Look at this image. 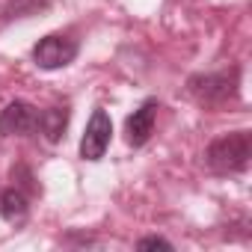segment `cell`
<instances>
[{"label":"cell","mask_w":252,"mask_h":252,"mask_svg":"<svg viewBox=\"0 0 252 252\" xmlns=\"http://www.w3.org/2000/svg\"><path fill=\"white\" fill-rule=\"evenodd\" d=\"M187 95L208 110L225 107L240 95V65H228L220 71H199L187 77Z\"/></svg>","instance_id":"cell-1"},{"label":"cell","mask_w":252,"mask_h":252,"mask_svg":"<svg viewBox=\"0 0 252 252\" xmlns=\"http://www.w3.org/2000/svg\"><path fill=\"white\" fill-rule=\"evenodd\" d=\"M249 158H252V134L246 128L222 134L211 140L205 149V166L214 175H240L249 169Z\"/></svg>","instance_id":"cell-2"},{"label":"cell","mask_w":252,"mask_h":252,"mask_svg":"<svg viewBox=\"0 0 252 252\" xmlns=\"http://www.w3.org/2000/svg\"><path fill=\"white\" fill-rule=\"evenodd\" d=\"M77 51L80 45L65 36V33H48L45 39H39L33 45V63L42 68V71H57V68H65L77 60Z\"/></svg>","instance_id":"cell-3"},{"label":"cell","mask_w":252,"mask_h":252,"mask_svg":"<svg viewBox=\"0 0 252 252\" xmlns=\"http://www.w3.org/2000/svg\"><path fill=\"white\" fill-rule=\"evenodd\" d=\"M110 140H113V122H110L104 107H95L89 122H86V131L80 137V158L89 163L101 160L110 149Z\"/></svg>","instance_id":"cell-4"},{"label":"cell","mask_w":252,"mask_h":252,"mask_svg":"<svg viewBox=\"0 0 252 252\" xmlns=\"http://www.w3.org/2000/svg\"><path fill=\"white\" fill-rule=\"evenodd\" d=\"M39 110L27 101H9L0 110V137H36Z\"/></svg>","instance_id":"cell-5"},{"label":"cell","mask_w":252,"mask_h":252,"mask_svg":"<svg viewBox=\"0 0 252 252\" xmlns=\"http://www.w3.org/2000/svg\"><path fill=\"white\" fill-rule=\"evenodd\" d=\"M158 98H146L128 119H125V143H128L131 149H143L152 134H155V119H158Z\"/></svg>","instance_id":"cell-6"},{"label":"cell","mask_w":252,"mask_h":252,"mask_svg":"<svg viewBox=\"0 0 252 252\" xmlns=\"http://www.w3.org/2000/svg\"><path fill=\"white\" fill-rule=\"evenodd\" d=\"M68 119H71V110H68L65 104H63V107L39 110V134H42L48 143H60V140L65 137Z\"/></svg>","instance_id":"cell-7"},{"label":"cell","mask_w":252,"mask_h":252,"mask_svg":"<svg viewBox=\"0 0 252 252\" xmlns=\"http://www.w3.org/2000/svg\"><path fill=\"white\" fill-rule=\"evenodd\" d=\"M0 217H3L9 225H24L30 217V202L24 196L21 187H9L0 193Z\"/></svg>","instance_id":"cell-8"},{"label":"cell","mask_w":252,"mask_h":252,"mask_svg":"<svg viewBox=\"0 0 252 252\" xmlns=\"http://www.w3.org/2000/svg\"><path fill=\"white\" fill-rule=\"evenodd\" d=\"M137 249H172V243H169L166 237H158V234H152V237H143V240H137Z\"/></svg>","instance_id":"cell-9"}]
</instances>
